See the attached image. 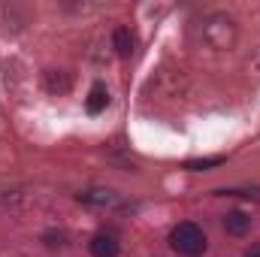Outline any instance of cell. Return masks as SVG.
Here are the masks:
<instances>
[{
    "instance_id": "cell-8",
    "label": "cell",
    "mask_w": 260,
    "mask_h": 257,
    "mask_svg": "<svg viewBox=\"0 0 260 257\" xmlns=\"http://www.w3.org/2000/svg\"><path fill=\"white\" fill-rule=\"evenodd\" d=\"M221 164H224V157H200V160H188L185 170H191V173H203V170H215V167H221Z\"/></svg>"
},
{
    "instance_id": "cell-4",
    "label": "cell",
    "mask_w": 260,
    "mask_h": 257,
    "mask_svg": "<svg viewBox=\"0 0 260 257\" xmlns=\"http://www.w3.org/2000/svg\"><path fill=\"white\" fill-rule=\"evenodd\" d=\"M88 248H91V254L94 257H118V242L112 239V236H94L91 242H88Z\"/></svg>"
},
{
    "instance_id": "cell-2",
    "label": "cell",
    "mask_w": 260,
    "mask_h": 257,
    "mask_svg": "<svg viewBox=\"0 0 260 257\" xmlns=\"http://www.w3.org/2000/svg\"><path fill=\"white\" fill-rule=\"evenodd\" d=\"M79 203H85V206H115L118 194L109 191V188H91V191L79 194Z\"/></svg>"
},
{
    "instance_id": "cell-5",
    "label": "cell",
    "mask_w": 260,
    "mask_h": 257,
    "mask_svg": "<svg viewBox=\"0 0 260 257\" xmlns=\"http://www.w3.org/2000/svg\"><path fill=\"white\" fill-rule=\"evenodd\" d=\"M112 46H115L118 58H130V55H133V34H130L127 27H115V34H112Z\"/></svg>"
},
{
    "instance_id": "cell-3",
    "label": "cell",
    "mask_w": 260,
    "mask_h": 257,
    "mask_svg": "<svg viewBox=\"0 0 260 257\" xmlns=\"http://www.w3.org/2000/svg\"><path fill=\"white\" fill-rule=\"evenodd\" d=\"M224 230H227L230 236H245V233L251 230V218H248L245 212H227V215H224Z\"/></svg>"
},
{
    "instance_id": "cell-7",
    "label": "cell",
    "mask_w": 260,
    "mask_h": 257,
    "mask_svg": "<svg viewBox=\"0 0 260 257\" xmlns=\"http://www.w3.org/2000/svg\"><path fill=\"white\" fill-rule=\"evenodd\" d=\"M46 88H49L52 94H64V91H70V79L61 76V73H55V70H49V73H46Z\"/></svg>"
},
{
    "instance_id": "cell-1",
    "label": "cell",
    "mask_w": 260,
    "mask_h": 257,
    "mask_svg": "<svg viewBox=\"0 0 260 257\" xmlns=\"http://www.w3.org/2000/svg\"><path fill=\"white\" fill-rule=\"evenodd\" d=\"M170 245H173V251H179L182 257H200L206 251V233H203V227H197L191 221H185V224H179L173 233H170Z\"/></svg>"
},
{
    "instance_id": "cell-6",
    "label": "cell",
    "mask_w": 260,
    "mask_h": 257,
    "mask_svg": "<svg viewBox=\"0 0 260 257\" xmlns=\"http://www.w3.org/2000/svg\"><path fill=\"white\" fill-rule=\"evenodd\" d=\"M106 106H109V91H106L103 85H94L91 94H88V112H91V115H100Z\"/></svg>"
},
{
    "instance_id": "cell-9",
    "label": "cell",
    "mask_w": 260,
    "mask_h": 257,
    "mask_svg": "<svg viewBox=\"0 0 260 257\" xmlns=\"http://www.w3.org/2000/svg\"><path fill=\"white\" fill-rule=\"evenodd\" d=\"M245 257H260V245H251V248L245 251Z\"/></svg>"
}]
</instances>
